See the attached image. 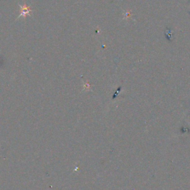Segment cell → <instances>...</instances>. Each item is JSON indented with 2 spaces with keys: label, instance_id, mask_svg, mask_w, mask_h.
<instances>
[{
  "label": "cell",
  "instance_id": "obj_1",
  "mask_svg": "<svg viewBox=\"0 0 190 190\" xmlns=\"http://www.w3.org/2000/svg\"><path fill=\"white\" fill-rule=\"evenodd\" d=\"M20 7L21 8V14H20V15L18 16V18L21 17V16H24V17H25L26 16L29 15L31 14V12L33 10L30 9V8H28V6H26L25 5H20Z\"/></svg>",
  "mask_w": 190,
  "mask_h": 190
}]
</instances>
